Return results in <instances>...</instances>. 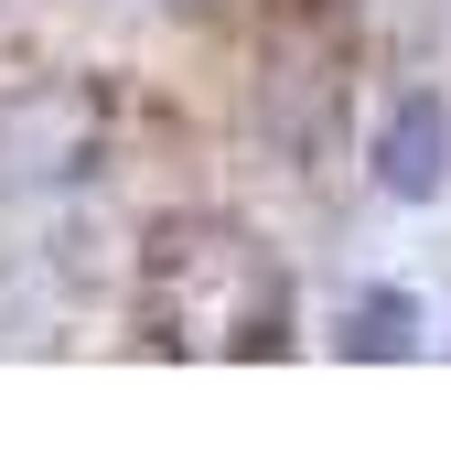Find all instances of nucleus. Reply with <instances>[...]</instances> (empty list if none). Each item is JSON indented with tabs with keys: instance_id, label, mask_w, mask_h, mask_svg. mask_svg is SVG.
<instances>
[{
	"instance_id": "f03ea898",
	"label": "nucleus",
	"mask_w": 451,
	"mask_h": 462,
	"mask_svg": "<svg viewBox=\"0 0 451 462\" xmlns=\"http://www.w3.org/2000/svg\"><path fill=\"white\" fill-rule=\"evenodd\" d=\"M344 345L354 355H409L419 345V301H409V291H365L354 323H344Z\"/></svg>"
},
{
	"instance_id": "f257e3e1",
	"label": "nucleus",
	"mask_w": 451,
	"mask_h": 462,
	"mask_svg": "<svg viewBox=\"0 0 451 462\" xmlns=\"http://www.w3.org/2000/svg\"><path fill=\"white\" fill-rule=\"evenodd\" d=\"M376 183H387L398 205H430L451 183V97L441 87H409L398 108L376 118Z\"/></svg>"
}]
</instances>
